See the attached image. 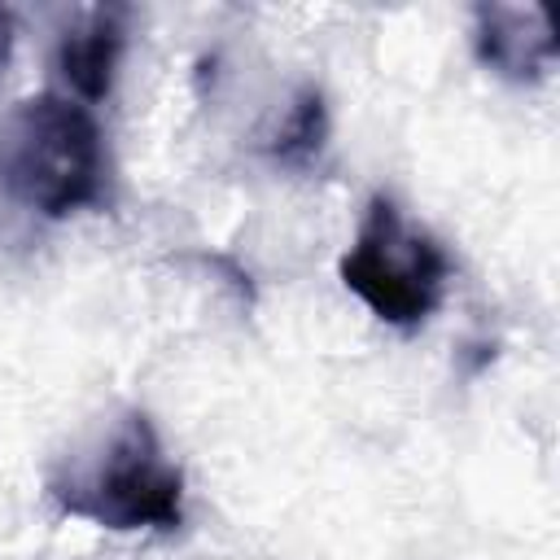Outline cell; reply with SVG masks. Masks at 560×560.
<instances>
[{"label": "cell", "mask_w": 560, "mask_h": 560, "mask_svg": "<svg viewBox=\"0 0 560 560\" xmlns=\"http://www.w3.org/2000/svg\"><path fill=\"white\" fill-rule=\"evenodd\" d=\"M472 52L508 83H542L556 66L560 35L542 4H477Z\"/></svg>", "instance_id": "277c9868"}, {"label": "cell", "mask_w": 560, "mask_h": 560, "mask_svg": "<svg viewBox=\"0 0 560 560\" xmlns=\"http://www.w3.org/2000/svg\"><path fill=\"white\" fill-rule=\"evenodd\" d=\"M0 197L70 219L114 201V162L92 105L48 88L0 114Z\"/></svg>", "instance_id": "7a4b0ae2"}, {"label": "cell", "mask_w": 560, "mask_h": 560, "mask_svg": "<svg viewBox=\"0 0 560 560\" xmlns=\"http://www.w3.org/2000/svg\"><path fill=\"white\" fill-rule=\"evenodd\" d=\"M44 490L66 516L109 534H175L184 525V472L140 407H122L101 433L57 455Z\"/></svg>", "instance_id": "6da1fadb"}, {"label": "cell", "mask_w": 560, "mask_h": 560, "mask_svg": "<svg viewBox=\"0 0 560 560\" xmlns=\"http://www.w3.org/2000/svg\"><path fill=\"white\" fill-rule=\"evenodd\" d=\"M328 136H332V118H328V101L319 92V83H302L284 114L271 122V131L262 136V153L280 166H293V171H306L324 158L328 149Z\"/></svg>", "instance_id": "8992f818"}, {"label": "cell", "mask_w": 560, "mask_h": 560, "mask_svg": "<svg viewBox=\"0 0 560 560\" xmlns=\"http://www.w3.org/2000/svg\"><path fill=\"white\" fill-rule=\"evenodd\" d=\"M341 284L389 328H420L446 293L451 258L424 228L407 223L389 192H372L350 249L337 262Z\"/></svg>", "instance_id": "3957f363"}, {"label": "cell", "mask_w": 560, "mask_h": 560, "mask_svg": "<svg viewBox=\"0 0 560 560\" xmlns=\"http://www.w3.org/2000/svg\"><path fill=\"white\" fill-rule=\"evenodd\" d=\"M13 9H4L0 4V74H4V66H9V57H13Z\"/></svg>", "instance_id": "52a82bcc"}, {"label": "cell", "mask_w": 560, "mask_h": 560, "mask_svg": "<svg viewBox=\"0 0 560 560\" xmlns=\"http://www.w3.org/2000/svg\"><path fill=\"white\" fill-rule=\"evenodd\" d=\"M127 22H131V9L122 4H96L74 13L52 48V70L61 83L57 92L83 105H101L114 92V79L127 52Z\"/></svg>", "instance_id": "5b68a950"}]
</instances>
